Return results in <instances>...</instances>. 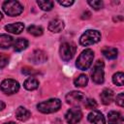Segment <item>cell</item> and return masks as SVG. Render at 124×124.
<instances>
[{
    "instance_id": "1",
    "label": "cell",
    "mask_w": 124,
    "mask_h": 124,
    "mask_svg": "<svg viewBox=\"0 0 124 124\" xmlns=\"http://www.w3.org/2000/svg\"><path fill=\"white\" fill-rule=\"evenodd\" d=\"M93 58H94V51L90 48H87L79 54V56L78 57L77 62H76V66L79 70L85 71V70L89 69V67L92 65Z\"/></svg>"
},
{
    "instance_id": "2",
    "label": "cell",
    "mask_w": 124,
    "mask_h": 124,
    "mask_svg": "<svg viewBox=\"0 0 124 124\" xmlns=\"http://www.w3.org/2000/svg\"><path fill=\"white\" fill-rule=\"evenodd\" d=\"M60 107H61V101L57 98L48 99L37 105L38 110L43 113H51V112L57 111L60 108Z\"/></svg>"
},
{
    "instance_id": "3",
    "label": "cell",
    "mask_w": 124,
    "mask_h": 124,
    "mask_svg": "<svg viewBox=\"0 0 124 124\" xmlns=\"http://www.w3.org/2000/svg\"><path fill=\"white\" fill-rule=\"evenodd\" d=\"M101 40V34L99 31L97 30H86L79 39V43L81 46H92L96 43H98Z\"/></svg>"
},
{
    "instance_id": "4",
    "label": "cell",
    "mask_w": 124,
    "mask_h": 124,
    "mask_svg": "<svg viewBox=\"0 0 124 124\" xmlns=\"http://www.w3.org/2000/svg\"><path fill=\"white\" fill-rule=\"evenodd\" d=\"M3 11L5 12L6 15L10 16H19L22 12H23V7L22 5L17 2V1H14V0H9V1H5L2 5Z\"/></svg>"
},
{
    "instance_id": "5",
    "label": "cell",
    "mask_w": 124,
    "mask_h": 124,
    "mask_svg": "<svg viewBox=\"0 0 124 124\" xmlns=\"http://www.w3.org/2000/svg\"><path fill=\"white\" fill-rule=\"evenodd\" d=\"M76 50H77V47H76V45L74 43L65 42L60 46L59 54H60V57L64 61H69L74 57Z\"/></svg>"
},
{
    "instance_id": "6",
    "label": "cell",
    "mask_w": 124,
    "mask_h": 124,
    "mask_svg": "<svg viewBox=\"0 0 124 124\" xmlns=\"http://www.w3.org/2000/svg\"><path fill=\"white\" fill-rule=\"evenodd\" d=\"M104 67H105V64L102 60H98L94 67H93V70L91 72V78L92 80L97 83V84H101L104 82L105 80V72H104Z\"/></svg>"
},
{
    "instance_id": "7",
    "label": "cell",
    "mask_w": 124,
    "mask_h": 124,
    "mask_svg": "<svg viewBox=\"0 0 124 124\" xmlns=\"http://www.w3.org/2000/svg\"><path fill=\"white\" fill-rule=\"evenodd\" d=\"M0 88L5 94L12 95L19 90V83L13 78H6L1 82Z\"/></svg>"
},
{
    "instance_id": "8",
    "label": "cell",
    "mask_w": 124,
    "mask_h": 124,
    "mask_svg": "<svg viewBox=\"0 0 124 124\" xmlns=\"http://www.w3.org/2000/svg\"><path fill=\"white\" fill-rule=\"evenodd\" d=\"M86 100L85 95L80 91H72L66 95V102L72 106H79Z\"/></svg>"
},
{
    "instance_id": "9",
    "label": "cell",
    "mask_w": 124,
    "mask_h": 124,
    "mask_svg": "<svg viewBox=\"0 0 124 124\" xmlns=\"http://www.w3.org/2000/svg\"><path fill=\"white\" fill-rule=\"evenodd\" d=\"M82 118V112L78 108H72L67 110L65 119L69 124H77Z\"/></svg>"
},
{
    "instance_id": "10",
    "label": "cell",
    "mask_w": 124,
    "mask_h": 124,
    "mask_svg": "<svg viewBox=\"0 0 124 124\" xmlns=\"http://www.w3.org/2000/svg\"><path fill=\"white\" fill-rule=\"evenodd\" d=\"M87 119L89 122H91L93 124H106L105 117H104L103 113L99 110H92L91 112H89Z\"/></svg>"
},
{
    "instance_id": "11",
    "label": "cell",
    "mask_w": 124,
    "mask_h": 124,
    "mask_svg": "<svg viewBox=\"0 0 124 124\" xmlns=\"http://www.w3.org/2000/svg\"><path fill=\"white\" fill-rule=\"evenodd\" d=\"M30 60L34 64H41L47 60V55L45 51H43L41 49H36L32 52L31 56H30Z\"/></svg>"
},
{
    "instance_id": "12",
    "label": "cell",
    "mask_w": 124,
    "mask_h": 124,
    "mask_svg": "<svg viewBox=\"0 0 124 124\" xmlns=\"http://www.w3.org/2000/svg\"><path fill=\"white\" fill-rule=\"evenodd\" d=\"M64 29V21L59 18H55L49 21L48 23V30L53 33L61 32Z\"/></svg>"
},
{
    "instance_id": "13",
    "label": "cell",
    "mask_w": 124,
    "mask_h": 124,
    "mask_svg": "<svg viewBox=\"0 0 124 124\" xmlns=\"http://www.w3.org/2000/svg\"><path fill=\"white\" fill-rule=\"evenodd\" d=\"M108 124H122L123 117L120 112L110 110L108 113Z\"/></svg>"
},
{
    "instance_id": "14",
    "label": "cell",
    "mask_w": 124,
    "mask_h": 124,
    "mask_svg": "<svg viewBox=\"0 0 124 124\" xmlns=\"http://www.w3.org/2000/svg\"><path fill=\"white\" fill-rule=\"evenodd\" d=\"M24 29V24L22 22H15L5 26V30L13 34H20Z\"/></svg>"
},
{
    "instance_id": "15",
    "label": "cell",
    "mask_w": 124,
    "mask_h": 124,
    "mask_svg": "<svg viewBox=\"0 0 124 124\" xmlns=\"http://www.w3.org/2000/svg\"><path fill=\"white\" fill-rule=\"evenodd\" d=\"M31 116L30 111L24 107H18L16 110V117L19 121H26Z\"/></svg>"
},
{
    "instance_id": "16",
    "label": "cell",
    "mask_w": 124,
    "mask_h": 124,
    "mask_svg": "<svg viewBox=\"0 0 124 124\" xmlns=\"http://www.w3.org/2000/svg\"><path fill=\"white\" fill-rule=\"evenodd\" d=\"M100 99L104 105H109L113 99V92L112 90L108 88H105L101 94H100Z\"/></svg>"
},
{
    "instance_id": "17",
    "label": "cell",
    "mask_w": 124,
    "mask_h": 124,
    "mask_svg": "<svg viewBox=\"0 0 124 124\" xmlns=\"http://www.w3.org/2000/svg\"><path fill=\"white\" fill-rule=\"evenodd\" d=\"M14 38L7 34H0V48H9L14 44Z\"/></svg>"
},
{
    "instance_id": "18",
    "label": "cell",
    "mask_w": 124,
    "mask_h": 124,
    "mask_svg": "<svg viewBox=\"0 0 124 124\" xmlns=\"http://www.w3.org/2000/svg\"><path fill=\"white\" fill-rule=\"evenodd\" d=\"M23 86H24L25 89H27L29 91H32V90H35V89L38 88L39 81H38V79L36 78L30 77L27 79H25V81L23 82Z\"/></svg>"
},
{
    "instance_id": "19",
    "label": "cell",
    "mask_w": 124,
    "mask_h": 124,
    "mask_svg": "<svg viewBox=\"0 0 124 124\" xmlns=\"http://www.w3.org/2000/svg\"><path fill=\"white\" fill-rule=\"evenodd\" d=\"M102 53L103 55L108 58V59H115L117 57V53L118 50L115 47H111V46H105L102 49Z\"/></svg>"
},
{
    "instance_id": "20",
    "label": "cell",
    "mask_w": 124,
    "mask_h": 124,
    "mask_svg": "<svg viewBox=\"0 0 124 124\" xmlns=\"http://www.w3.org/2000/svg\"><path fill=\"white\" fill-rule=\"evenodd\" d=\"M13 46L16 51H21L28 46V41L24 38H18L16 41H14Z\"/></svg>"
},
{
    "instance_id": "21",
    "label": "cell",
    "mask_w": 124,
    "mask_h": 124,
    "mask_svg": "<svg viewBox=\"0 0 124 124\" xmlns=\"http://www.w3.org/2000/svg\"><path fill=\"white\" fill-rule=\"evenodd\" d=\"M87 83H88V78L84 74H81V75L78 76L74 79V84L77 87H84V86L87 85Z\"/></svg>"
},
{
    "instance_id": "22",
    "label": "cell",
    "mask_w": 124,
    "mask_h": 124,
    "mask_svg": "<svg viewBox=\"0 0 124 124\" xmlns=\"http://www.w3.org/2000/svg\"><path fill=\"white\" fill-rule=\"evenodd\" d=\"M37 4L43 11H50L53 8L54 3L53 1H49V0H38Z\"/></svg>"
},
{
    "instance_id": "23",
    "label": "cell",
    "mask_w": 124,
    "mask_h": 124,
    "mask_svg": "<svg viewBox=\"0 0 124 124\" xmlns=\"http://www.w3.org/2000/svg\"><path fill=\"white\" fill-rule=\"evenodd\" d=\"M27 31H28V33H30L31 35L36 36V37H39V36L43 35V33H44L43 28L38 25H30L27 28Z\"/></svg>"
},
{
    "instance_id": "24",
    "label": "cell",
    "mask_w": 124,
    "mask_h": 124,
    "mask_svg": "<svg viewBox=\"0 0 124 124\" xmlns=\"http://www.w3.org/2000/svg\"><path fill=\"white\" fill-rule=\"evenodd\" d=\"M112 81L114 84L118 86H122L124 84V74L122 72H117L112 77Z\"/></svg>"
},
{
    "instance_id": "25",
    "label": "cell",
    "mask_w": 124,
    "mask_h": 124,
    "mask_svg": "<svg viewBox=\"0 0 124 124\" xmlns=\"http://www.w3.org/2000/svg\"><path fill=\"white\" fill-rule=\"evenodd\" d=\"M87 3H88L94 10H100V9H102L103 6H104L103 1H100V0H88Z\"/></svg>"
},
{
    "instance_id": "26",
    "label": "cell",
    "mask_w": 124,
    "mask_h": 124,
    "mask_svg": "<svg viewBox=\"0 0 124 124\" xmlns=\"http://www.w3.org/2000/svg\"><path fill=\"white\" fill-rule=\"evenodd\" d=\"M84 106H85L86 108L94 110V108H97V103H96V101L94 99H86L84 101Z\"/></svg>"
},
{
    "instance_id": "27",
    "label": "cell",
    "mask_w": 124,
    "mask_h": 124,
    "mask_svg": "<svg viewBox=\"0 0 124 124\" xmlns=\"http://www.w3.org/2000/svg\"><path fill=\"white\" fill-rule=\"evenodd\" d=\"M115 101H116V104H117L119 107L122 108V107L124 106V94H123V93L118 94V95L116 96Z\"/></svg>"
},
{
    "instance_id": "28",
    "label": "cell",
    "mask_w": 124,
    "mask_h": 124,
    "mask_svg": "<svg viewBox=\"0 0 124 124\" xmlns=\"http://www.w3.org/2000/svg\"><path fill=\"white\" fill-rule=\"evenodd\" d=\"M8 64V57L4 54H0V69L4 68Z\"/></svg>"
},
{
    "instance_id": "29",
    "label": "cell",
    "mask_w": 124,
    "mask_h": 124,
    "mask_svg": "<svg viewBox=\"0 0 124 124\" xmlns=\"http://www.w3.org/2000/svg\"><path fill=\"white\" fill-rule=\"evenodd\" d=\"M22 73H23L24 75H28V76L37 74V72H35L33 69H31V68H28V67H25V68H23V69H22Z\"/></svg>"
},
{
    "instance_id": "30",
    "label": "cell",
    "mask_w": 124,
    "mask_h": 124,
    "mask_svg": "<svg viewBox=\"0 0 124 124\" xmlns=\"http://www.w3.org/2000/svg\"><path fill=\"white\" fill-rule=\"evenodd\" d=\"M60 5H62V6H64V7H70L71 5H73L74 4V1L73 0H66V1H61V0H58L57 1Z\"/></svg>"
},
{
    "instance_id": "31",
    "label": "cell",
    "mask_w": 124,
    "mask_h": 124,
    "mask_svg": "<svg viewBox=\"0 0 124 124\" xmlns=\"http://www.w3.org/2000/svg\"><path fill=\"white\" fill-rule=\"evenodd\" d=\"M4 108H5V104H4V102L0 101V111H1V110H3V109H4Z\"/></svg>"
},
{
    "instance_id": "32",
    "label": "cell",
    "mask_w": 124,
    "mask_h": 124,
    "mask_svg": "<svg viewBox=\"0 0 124 124\" xmlns=\"http://www.w3.org/2000/svg\"><path fill=\"white\" fill-rule=\"evenodd\" d=\"M5 124H16V123H15V122H8V123H5Z\"/></svg>"
},
{
    "instance_id": "33",
    "label": "cell",
    "mask_w": 124,
    "mask_h": 124,
    "mask_svg": "<svg viewBox=\"0 0 124 124\" xmlns=\"http://www.w3.org/2000/svg\"><path fill=\"white\" fill-rule=\"evenodd\" d=\"M2 17H3V15H2V13H1V12H0V20H1V19H2Z\"/></svg>"
}]
</instances>
